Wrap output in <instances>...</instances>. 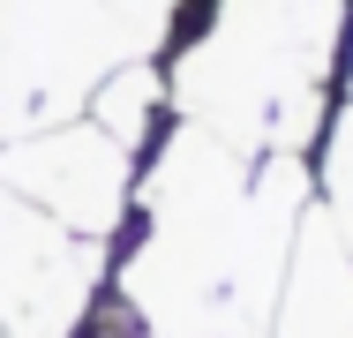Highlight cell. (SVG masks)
<instances>
[{
    "mask_svg": "<svg viewBox=\"0 0 353 338\" xmlns=\"http://www.w3.org/2000/svg\"><path fill=\"white\" fill-rule=\"evenodd\" d=\"M308 173H316V210L339 226V241L353 248V98L331 106V121L308 150Z\"/></svg>",
    "mask_w": 353,
    "mask_h": 338,
    "instance_id": "ba28073f",
    "label": "cell"
},
{
    "mask_svg": "<svg viewBox=\"0 0 353 338\" xmlns=\"http://www.w3.org/2000/svg\"><path fill=\"white\" fill-rule=\"evenodd\" d=\"M353 0H188L173 23L165 106L173 121L241 150H316L339 106Z\"/></svg>",
    "mask_w": 353,
    "mask_h": 338,
    "instance_id": "7a4b0ae2",
    "label": "cell"
},
{
    "mask_svg": "<svg viewBox=\"0 0 353 338\" xmlns=\"http://www.w3.org/2000/svg\"><path fill=\"white\" fill-rule=\"evenodd\" d=\"M136 166L143 158L128 150V143H113L90 113L0 143V181L23 188L38 210H53V218H61L68 233H83V241H113V233L128 226Z\"/></svg>",
    "mask_w": 353,
    "mask_h": 338,
    "instance_id": "5b68a950",
    "label": "cell"
},
{
    "mask_svg": "<svg viewBox=\"0 0 353 338\" xmlns=\"http://www.w3.org/2000/svg\"><path fill=\"white\" fill-rule=\"evenodd\" d=\"M113 270V241H83L53 210L0 181V331L8 338H75L98 286Z\"/></svg>",
    "mask_w": 353,
    "mask_h": 338,
    "instance_id": "277c9868",
    "label": "cell"
},
{
    "mask_svg": "<svg viewBox=\"0 0 353 338\" xmlns=\"http://www.w3.org/2000/svg\"><path fill=\"white\" fill-rule=\"evenodd\" d=\"M0 338H8V331H0Z\"/></svg>",
    "mask_w": 353,
    "mask_h": 338,
    "instance_id": "30bf717a",
    "label": "cell"
},
{
    "mask_svg": "<svg viewBox=\"0 0 353 338\" xmlns=\"http://www.w3.org/2000/svg\"><path fill=\"white\" fill-rule=\"evenodd\" d=\"M83 113L113 135V143H128V150L143 158V150L158 143V128L173 121V106H165V61H128V68H113V75L90 90Z\"/></svg>",
    "mask_w": 353,
    "mask_h": 338,
    "instance_id": "52a82bcc",
    "label": "cell"
},
{
    "mask_svg": "<svg viewBox=\"0 0 353 338\" xmlns=\"http://www.w3.org/2000/svg\"><path fill=\"white\" fill-rule=\"evenodd\" d=\"M339 98H353V38H346V75H339Z\"/></svg>",
    "mask_w": 353,
    "mask_h": 338,
    "instance_id": "9c48e42d",
    "label": "cell"
},
{
    "mask_svg": "<svg viewBox=\"0 0 353 338\" xmlns=\"http://www.w3.org/2000/svg\"><path fill=\"white\" fill-rule=\"evenodd\" d=\"M308 203V150L256 158L196 121H165L136 166L105 286L150 338H263Z\"/></svg>",
    "mask_w": 353,
    "mask_h": 338,
    "instance_id": "6da1fadb",
    "label": "cell"
},
{
    "mask_svg": "<svg viewBox=\"0 0 353 338\" xmlns=\"http://www.w3.org/2000/svg\"><path fill=\"white\" fill-rule=\"evenodd\" d=\"M263 338H353V248L339 241V226L316 203L293 233V256H285Z\"/></svg>",
    "mask_w": 353,
    "mask_h": 338,
    "instance_id": "8992f818",
    "label": "cell"
},
{
    "mask_svg": "<svg viewBox=\"0 0 353 338\" xmlns=\"http://www.w3.org/2000/svg\"><path fill=\"white\" fill-rule=\"evenodd\" d=\"M188 0H0V143L61 128L128 61L173 46Z\"/></svg>",
    "mask_w": 353,
    "mask_h": 338,
    "instance_id": "3957f363",
    "label": "cell"
}]
</instances>
